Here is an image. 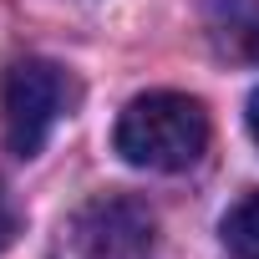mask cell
<instances>
[{"mask_svg": "<svg viewBox=\"0 0 259 259\" xmlns=\"http://www.w3.org/2000/svg\"><path fill=\"white\" fill-rule=\"evenodd\" d=\"M203 26L219 56L259 66V0H208Z\"/></svg>", "mask_w": 259, "mask_h": 259, "instance_id": "4", "label": "cell"}, {"mask_svg": "<svg viewBox=\"0 0 259 259\" xmlns=\"http://www.w3.org/2000/svg\"><path fill=\"white\" fill-rule=\"evenodd\" d=\"M71 107V81L46 56H16L0 71V138L16 158H36Z\"/></svg>", "mask_w": 259, "mask_h": 259, "instance_id": "2", "label": "cell"}, {"mask_svg": "<svg viewBox=\"0 0 259 259\" xmlns=\"http://www.w3.org/2000/svg\"><path fill=\"white\" fill-rule=\"evenodd\" d=\"M249 133H254V143H259V87H254V97H249Z\"/></svg>", "mask_w": 259, "mask_h": 259, "instance_id": "7", "label": "cell"}, {"mask_svg": "<svg viewBox=\"0 0 259 259\" xmlns=\"http://www.w3.org/2000/svg\"><path fill=\"white\" fill-rule=\"evenodd\" d=\"M11 234H16V208H11V198H6V183H0V249L11 244Z\"/></svg>", "mask_w": 259, "mask_h": 259, "instance_id": "6", "label": "cell"}, {"mask_svg": "<svg viewBox=\"0 0 259 259\" xmlns=\"http://www.w3.org/2000/svg\"><path fill=\"white\" fill-rule=\"evenodd\" d=\"M71 239L81 259H153L158 219L133 193H97L76 208Z\"/></svg>", "mask_w": 259, "mask_h": 259, "instance_id": "3", "label": "cell"}, {"mask_svg": "<svg viewBox=\"0 0 259 259\" xmlns=\"http://www.w3.org/2000/svg\"><path fill=\"white\" fill-rule=\"evenodd\" d=\"M112 143L133 168L183 173L208 153V112L183 92H143L122 107Z\"/></svg>", "mask_w": 259, "mask_h": 259, "instance_id": "1", "label": "cell"}, {"mask_svg": "<svg viewBox=\"0 0 259 259\" xmlns=\"http://www.w3.org/2000/svg\"><path fill=\"white\" fill-rule=\"evenodd\" d=\"M219 234H224L229 254H239V259H259V188H249L244 198L229 203Z\"/></svg>", "mask_w": 259, "mask_h": 259, "instance_id": "5", "label": "cell"}]
</instances>
